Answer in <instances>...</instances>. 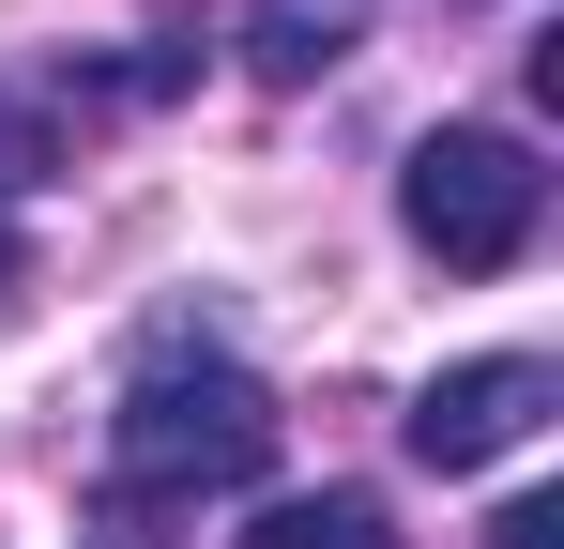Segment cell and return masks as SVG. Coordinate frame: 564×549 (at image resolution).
I'll use <instances>...</instances> for the list:
<instances>
[{
	"label": "cell",
	"instance_id": "obj_1",
	"mask_svg": "<svg viewBox=\"0 0 564 549\" xmlns=\"http://www.w3.org/2000/svg\"><path fill=\"white\" fill-rule=\"evenodd\" d=\"M275 458V381L229 352H198V336H153L138 381H122V412H107V504L138 519V504H198V488H245Z\"/></svg>",
	"mask_w": 564,
	"mask_h": 549
},
{
	"label": "cell",
	"instance_id": "obj_2",
	"mask_svg": "<svg viewBox=\"0 0 564 549\" xmlns=\"http://www.w3.org/2000/svg\"><path fill=\"white\" fill-rule=\"evenodd\" d=\"M397 229H412L443 274L534 260V229H550V169H534V138H503V122H443V138H412V169H397Z\"/></svg>",
	"mask_w": 564,
	"mask_h": 549
},
{
	"label": "cell",
	"instance_id": "obj_3",
	"mask_svg": "<svg viewBox=\"0 0 564 549\" xmlns=\"http://www.w3.org/2000/svg\"><path fill=\"white\" fill-rule=\"evenodd\" d=\"M550 412H564V366L550 352H488V366H443V381L397 412V443L427 458V473H488V458L534 443Z\"/></svg>",
	"mask_w": 564,
	"mask_h": 549
},
{
	"label": "cell",
	"instance_id": "obj_4",
	"mask_svg": "<svg viewBox=\"0 0 564 549\" xmlns=\"http://www.w3.org/2000/svg\"><path fill=\"white\" fill-rule=\"evenodd\" d=\"M367 15H381V0H245V77L321 92L351 46H367Z\"/></svg>",
	"mask_w": 564,
	"mask_h": 549
},
{
	"label": "cell",
	"instance_id": "obj_5",
	"mask_svg": "<svg viewBox=\"0 0 564 549\" xmlns=\"http://www.w3.org/2000/svg\"><path fill=\"white\" fill-rule=\"evenodd\" d=\"M245 549H397V504L381 488H290L245 519Z\"/></svg>",
	"mask_w": 564,
	"mask_h": 549
},
{
	"label": "cell",
	"instance_id": "obj_6",
	"mask_svg": "<svg viewBox=\"0 0 564 549\" xmlns=\"http://www.w3.org/2000/svg\"><path fill=\"white\" fill-rule=\"evenodd\" d=\"M31 183H62V122L31 92H0V198H31Z\"/></svg>",
	"mask_w": 564,
	"mask_h": 549
},
{
	"label": "cell",
	"instance_id": "obj_7",
	"mask_svg": "<svg viewBox=\"0 0 564 549\" xmlns=\"http://www.w3.org/2000/svg\"><path fill=\"white\" fill-rule=\"evenodd\" d=\"M488 549H564V504H550V488H519V504L488 519Z\"/></svg>",
	"mask_w": 564,
	"mask_h": 549
},
{
	"label": "cell",
	"instance_id": "obj_8",
	"mask_svg": "<svg viewBox=\"0 0 564 549\" xmlns=\"http://www.w3.org/2000/svg\"><path fill=\"white\" fill-rule=\"evenodd\" d=\"M77 549H169V535H138V519H122V504H107V519H93V535H77Z\"/></svg>",
	"mask_w": 564,
	"mask_h": 549
},
{
	"label": "cell",
	"instance_id": "obj_9",
	"mask_svg": "<svg viewBox=\"0 0 564 549\" xmlns=\"http://www.w3.org/2000/svg\"><path fill=\"white\" fill-rule=\"evenodd\" d=\"M15 290H31V260H15V245H0V321H15Z\"/></svg>",
	"mask_w": 564,
	"mask_h": 549
}]
</instances>
